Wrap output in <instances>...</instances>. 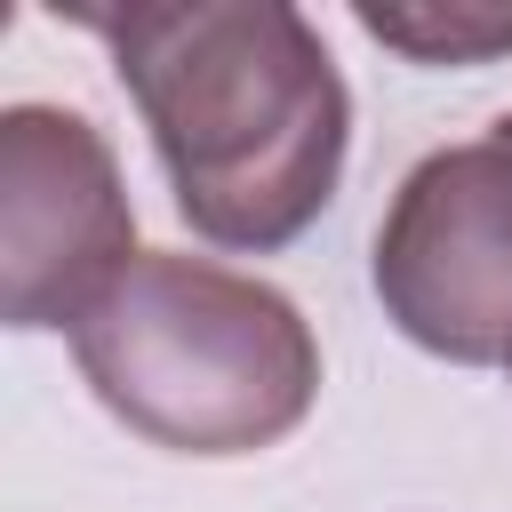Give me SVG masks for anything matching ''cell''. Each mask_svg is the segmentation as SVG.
Returning <instances> with one entry per match:
<instances>
[{
    "mask_svg": "<svg viewBox=\"0 0 512 512\" xmlns=\"http://www.w3.org/2000/svg\"><path fill=\"white\" fill-rule=\"evenodd\" d=\"M496 144H504V152H512V112H504V120H496Z\"/></svg>",
    "mask_w": 512,
    "mask_h": 512,
    "instance_id": "6",
    "label": "cell"
},
{
    "mask_svg": "<svg viewBox=\"0 0 512 512\" xmlns=\"http://www.w3.org/2000/svg\"><path fill=\"white\" fill-rule=\"evenodd\" d=\"M504 368H512V360H504Z\"/></svg>",
    "mask_w": 512,
    "mask_h": 512,
    "instance_id": "7",
    "label": "cell"
},
{
    "mask_svg": "<svg viewBox=\"0 0 512 512\" xmlns=\"http://www.w3.org/2000/svg\"><path fill=\"white\" fill-rule=\"evenodd\" d=\"M72 360L128 432L184 456L272 448L320 392V344L280 288L168 248H144L72 320Z\"/></svg>",
    "mask_w": 512,
    "mask_h": 512,
    "instance_id": "2",
    "label": "cell"
},
{
    "mask_svg": "<svg viewBox=\"0 0 512 512\" xmlns=\"http://www.w3.org/2000/svg\"><path fill=\"white\" fill-rule=\"evenodd\" d=\"M112 48L176 208L216 248H288L344 176L352 96L320 32L280 0L56 8Z\"/></svg>",
    "mask_w": 512,
    "mask_h": 512,
    "instance_id": "1",
    "label": "cell"
},
{
    "mask_svg": "<svg viewBox=\"0 0 512 512\" xmlns=\"http://www.w3.org/2000/svg\"><path fill=\"white\" fill-rule=\"evenodd\" d=\"M376 296L408 344L456 368L512 360V152L496 136L408 168L376 224Z\"/></svg>",
    "mask_w": 512,
    "mask_h": 512,
    "instance_id": "3",
    "label": "cell"
},
{
    "mask_svg": "<svg viewBox=\"0 0 512 512\" xmlns=\"http://www.w3.org/2000/svg\"><path fill=\"white\" fill-rule=\"evenodd\" d=\"M360 32L400 48L408 64H488V56H512V8H472V0H448V8H360Z\"/></svg>",
    "mask_w": 512,
    "mask_h": 512,
    "instance_id": "5",
    "label": "cell"
},
{
    "mask_svg": "<svg viewBox=\"0 0 512 512\" xmlns=\"http://www.w3.org/2000/svg\"><path fill=\"white\" fill-rule=\"evenodd\" d=\"M136 264V216L112 144L56 104L0 120V312L8 328H72Z\"/></svg>",
    "mask_w": 512,
    "mask_h": 512,
    "instance_id": "4",
    "label": "cell"
}]
</instances>
